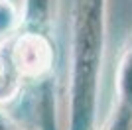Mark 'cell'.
<instances>
[{
	"label": "cell",
	"mask_w": 132,
	"mask_h": 130,
	"mask_svg": "<svg viewBox=\"0 0 132 130\" xmlns=\"http://www.w3.org/2000/svg\"><path fill=\"white\" fill-rule=\"evenodd\" d=\"M22 81L24 75L12 55V38H6L0 43V104L10 103L18 97Z\"/></svg>",
	"instance_id": "cell-4"
},
{
	"label": "cell",
	"mask_w": 132,
	"mask_h": 130,
	"mask_svg": "<svg viewBox=\"0 0 132 130\" xmlns=\"http://www.w3.org/2000/svg\"><path fill=\"white\" fill-rule=\"evenodd\" d=\"M103 130H132V38L124 43L114 73V107Z\"/></svg>",
	"instance_id": "cell-3"
},
{
	"label": "cell",
	"mask_w": 132,
	"mask_h": 130,
	"mask_svg": "<svg viewBox=\"0 0 132 130\" xmlns=\"http://www.w3.org/2000/svg\"><path fill=\"white\" fill-rule=\"evenodd\" d=\"M53 4H57V0H51V6H53Z\"/></svg>",
	"instance_id": "cell-6"
},
{
	"label": "cell",
	"mask_w": 132,
	"mask_h": 130,
	"mask_svg": "<svg viewBox=\"0 0 132 130\" xmlns=\"http://www.w3.org/2000/svg\"><path fill=\"white\" fill-rule=\"evenodd\" d=\"M12 55L24 79L44 77L53 65L51 42L39 32H26L12 38Z\"/></svg>",
	"instance_id": "cell-2"
},
{
	"label": "cell",
	"mask_w": 132,
	"mask_h": 130,
	"mask_svg": "<svg viewBox=\"0 0 132 130\" xmlns=\"http://www.w3.org/2000/svg\"><path fill=\"white\" fill-rule=\"evenodd\" d=\"M22 20L16 6L10 0H0V38H10V34L16 30L18 22Z\"/></svg>",
	"instance_id": "cell-5"
},
{
	"label": "cell",
	"mask_w": 132,
	"mask_h": 130,
	"mask_svg": "<svg viewBox=\"0 0 132 130\" xmlns=\"http://www.w3.org/2000/svg\"><path fill=\"white\" fill-rule=\"evenodd\" d=\"M106 42V0H79L69 63V130H95Z\"/></svg>",
	"instance_id": "cell-1"
}]
</instances>
